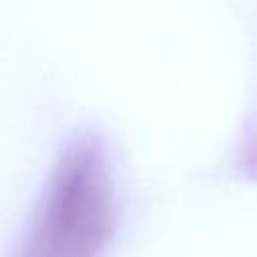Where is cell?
Returning a JSON list of instances; mask_svg holds the SVG:
<instances>
[{
  "label": "cell",
  "mask_w": 257,
  "mask_h": 257,
  "mask_svg": "<svg viewBox=\"0 0 257 257\" xmlns=\"http://www.w3.org/2000/svg\"><path fill=\"white\" fill-rule=\"evenodd\" d=\"M108 219V191L100 159L78 151L60 169L22 257H88Z\"/></svg>",
  "instance_id": "1"
}]
</instances>
